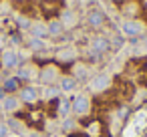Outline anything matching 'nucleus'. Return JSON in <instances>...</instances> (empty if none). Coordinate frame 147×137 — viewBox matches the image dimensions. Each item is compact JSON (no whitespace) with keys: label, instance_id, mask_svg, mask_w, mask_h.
Masks as SVG:
<instances>
[{"label":"nucleus","instance_id":"5701e85b","mask_svg":"<svg viewBox=\"0 0 147 137\" xmlns=\"http://www.w3.org/2000/svg\"><path fill=\"white\" fill-rule=\"evenodd\" d=\"M2 79H4V75H2V71H0V85H2Z\"/></svg>","mask_w":147,"mask_h":137},{"label":"nucleus","instance_id":"39448f33","mask_svg":"<svg viewBox=\"0 0 147 137\" xmlns=\"http://www.w3.org/2000/svg\"><path fill=\"white\" fill-rule=\"evenodd\" d=\"M0 105H2L4 115H14V113H18L20 107H22V103H20V99H18L16 95H6L2 101H0Z\"/></svg>","mask_w":147,"mask_h":137},{"label":"nucleus","instance_id":"7ed1b4c3","mask_svg":"<svg viewBox=\"0 0 147 137\" xmlns=\"http://www.w3.org/2000/svg\"><path fill=\"white\" fill-rule=\"evenodd\" d=\"M59 79H61V71L55 65H49V67H45V69L38 71V83L45 85V87L59 83Z\"/></svg>","mask_w":147,"mask_h":137},{"label":"nucleus","instance_id":"9d476101","mask_svg":"<svg viewBox=\"0 0 147 137\" xmlns=\"http://www.w3.org/2000/svg\"><path fill=\"white\" fill-rule=\"evenodd\" d=\"M75 87H77V79H75V77L63 75V77L59 79V89H61L63 93H71V91H75Z\"/></svg>","mask_w":147,"mask_h":137},{"label":"nucleus","instance_id":"f3484780","mask_svg":"<svg viewBox=\"0 0 147 137\" xmlns=\"http://www.w3.org/2000/svg\"><path fill=\"white\" fill-rule=\"evenodd\" d=\"M28 49H30V51H42V49H45V40H42V38H34V36H30V40H28Z\"/></svg>","mask_w":147,"mask_h":137},{"label":"nucleus","instance_id":"2eb2a0df","mask_svg":"<svg viewBox=\"0 0 147 137\" xmlns=\"http://www.w3.org/2000/svg\"><path fill=\"white\" fill-rule=\"evenodd\" d=\"M30 34H32L34 38H42V40H45V36H49L45 24H32V26H30Z\"/></svg>","mask_w":147,"mask_h":137},{"label":"nucleus","instance_id":"b1692460","mask_svg":"<svg viewBox=\"0 0 147 137\" xmlns=\"http://www.w3.org/2000/svg\"><path fill=\"white\" fill-rule=\"evenodd\" d=\"M4 115V111H2V105H0V117H2Z\"/></svg>","mask_w":147,"mask_h":137},{"label":"nucleus","instance_id":"f03ea898","mask_svg":"<svg viewBox=\"0 0 147 137\" xmlns=\"http://www.w3.org/2000/svg\"><path fill=\"white\" fill-rule=\"evenodd\" d=\"M16 77L22 81V83H32V81H38V69L36 65L32 63H22L18 69H16Z\"/></svg>","mask_w":147,"mask_h":137},{"label":"nucleus","instance_id":"1a4fd4ad","mask_svg":"<svg viewBox=\"0 0 147 137\" xmlns=\"http://www.w3.org/2000/svg\"><path fill=\"white\" fill-rule=\"evenodd\" d=\"M123 32H125L127 36H137V34L143 32V24H141V22H135V20H127V22L123 24Z\"/></svg>","mask_w":147,"mask_h":137},{"label":"nucleus","instance_id":"412c9836","mask_svg":"<svg viewBox=\"0 0 147 137\" xmlns=\"http://www.w3.org/2000/svg\"><path fill=\"white\" fill-rule=\"evenodd\" d=\"M69 111H71V105H69V101H61V107H59V113H61V115L65 117V115H67Z\"/></svg>","mask_w":147,"mask_h":137},{"label":"nucleus","instance_id":"4be33fe9","mask_svg":"<svg viewBox=\"0 0 147 137\" xmlns=\"http://www.w3.org/2000/svg\"><path fill=\"white\" fill-rule=\"evenodd\" d=\"M4 97H6V93H4V89H2V87H0V101H2Z\"/></svg>","mask_w":147,"mask_h":137},{"label":"nucleus","instance_id":"aec40b11","mask_svg":"<svg viewBox=\"0 0 147 137\" xmlns=\"http://www.w3.org/2000/svg\"><path fill=\"white\" fill-rule=\"evenodd\" d=\"M16 22H18V26H20V28H30V26H32V22H30L28 18H24V16H18V18H16Z\"/></svg>","mask_w":147,"mask_h":137},{"label":"nucleus","instance_id":"a211bd4d","mask_svg":"<svg viewBox=\"0 0 147 137\" xmlns=\"http://www.w3.org/2000/svg\"><path fill=\"white\" fill-rule=\"evenodd\" d=\"M10 135V129H8V123L0 119V137H8Z\"/></svg>","mask_w":147,"mask_h":137},{"label":"nucleus","instance_id":"f8f14e48","mask_svg":"<svg viewBox=\"0 0 147 137\" xmlns=\"http://www.w3.org/2000/svg\"><path fill=\"white\" fill-rule=\"evenodd\" d=\"M63 30H65V26H63L61 20H51V22L47 24V32H49V36H61Z\"/></svg>","mask_w":147,"mask_h":137},{"label":"nucleus","instance_id":"dca6fc26","mask_svg":"<svg viewBox=\"0 0 147 137\" xmlns=\"http://www.w3.org/2000/svg\"><path fill=\"white\" fill-rule=\"evenodd\" d=\"M59 93H61V89L55 87V85H49V87L42 89V97L45 99H55V97H59Z\"/></svg>","mask_w":147,"mask_h":137},{"label":"nucleus","instance_id":"6ab92c4d","mask_svg":"<svg viewBox=\"0 0 147 137\" xmlns=\"http://www.w3.org/2000/svg\"><path fill=\"white\" fill-rule=\"evenodd\" d=\"M73 57H75V53H73L71 49H67V51H61V53H59V59H61V61H71Z\"/></svg>","mask_w":147,"mask_h":137},{"label":"nucleus","instance_id":"6e6552de","mask_svg":"<svg viewBox=\"0 0 147 137\" xmlns=\"http://www.w3.org/2000/svg\"><path fill=\"white\" fill-rule=\"evenodd\" d=\"M111 85V77L109 75H97L93 81H91V91H95V93H101V91H105L107 87Z\"/></svg>","mask_w":147,"mask_h":137},{"label":"nucleus","instance_id":"9b49d317","mask_svg":"<svg viewBox=\"0 0 147 137\" xmlns=\"http://www.w3.org/2000/svg\"><path fill=\"white\" fill-rule=\"evenodd\" d=\"M87 22H89L91 26L99 28V26H103V22H105V14H103L101 10H91V12L87 14Z\"/></svg>","mask_w":147,"mask_h":137},{"label":"nucleus","instance_id":"20e7f679","mask_svg":"<svg viewBox=\"0 0 147 137\" xmlns=\"http://www.w3.org/2000/svg\"><path fill=\"white\" fill-rule=\"evenodd\" d=\"M16 97L20 99L22 105H34V103L40 99V93H38V89L32 87V85H22L20 91L16 93Z\"/></svg>","mask_w":147,"mask_h":137},{"label":"nucleus","instance_id":"f257e3e1","mask_svg":"<svg viewBox=\"0 0 147 137\" xmlns=\"http://www.w3.org/2000/svg\"><path fill=\"white\" fill-rule=\"evenodd\" d=\"M20 67V55L14 49L0 51V69L2 71H16Z\"/></svg>","mask_w":147,"mask_h":137},{"label":"nucleus","instance_id":"4468645a","mask_svg":"<svg viewBox=\"0 0 147 137\" xmlns=\"http://www.w3.org/2000/svg\"><path fill=\"white\" fill-rule=\"evenodd\" d=\"M93 51H95V53H105V51H109V40L103 38V36H97V38L93 40Z\"/></svg>","mask_w":147,"mask_h":137},{"label":"nucleus","instance_id":"ddd939ff","mask_svg":"<svg viewBox=\"0 0 147 137\" xmlns=\"http://www.w3.org/2000/svg\"><path fill=\"white\" fill-rule=\"evenodd\" d=\"M61 22H63V26H65V28H71V26H75V24H77V14H75L73 10H65V12H63V16H61Z\"/></svg>","mask_w":147,"mask_h":137},{"label":"nucleus","instance_id":"0eeeda50","mask_svg":"<svg viewBox=\"0 0 147 137\" xmlns=\"http://www.w3.org/2000/svg\"><path fill=\"white\" fill-rule=\"evenodd\" d=\"M0 87H2L4 89V93L6 95H16L18 91H20V87H22V81L14 75H6L4 79H2V85H0Z\"/></svg>","mask_w":147,"mask_h":137},{"label":"nucleus","instance_id":"423d86ee","mask_svg":"<svg viewBox=\"0 0 147 137\" xmlns=\"http://www.w3.org/2000/svg\"><path fill=\"white\" fill-rule=\"evenodd\" d=\"M71 109H73L75 115H87V113L91 111V101H89V97H87V95H77V97L73 99Z\"/></svg>","mask_w":147,"mask_h":137}]
</instances>
